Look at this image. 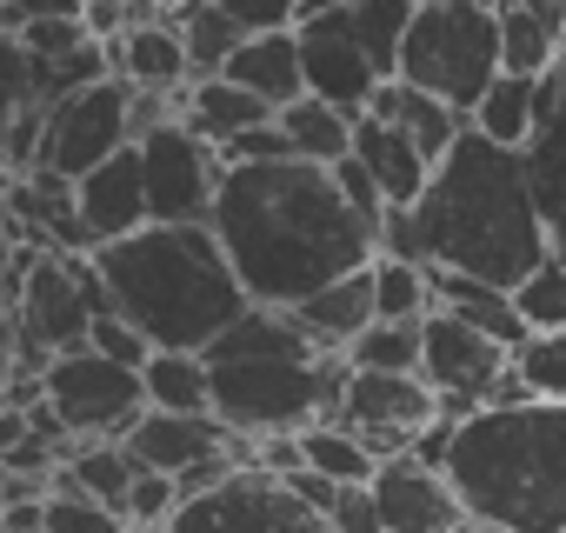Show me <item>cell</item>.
Wrapping results in <instances>:
<instances>
[{"label": "cell", "mask_w": 566, "mask_h": 533, "mask_svg": "<svg viewBox=\"0 0 566 533\" xmlns=\"http://www.w3.org/2000/svg\"><path fill=\"white\" fill-rule=\"evenodd\" d=\"M213 233L233 260L240 288L260 307H301L307 294L360 274L380 253V227L340 194L327 160H227L213 194Z\"/></svg>", "instance_id": "1"}, {"label": "cell", "mask_w": 566, "mask_h": 533, "mask_svg": "<svg viewBox=\"0 0 566 533\" xmlns=\"http://www.w3.org/2000/svg\"><path fill=\"white\" fill-rule=\"evenodd\" d=\"M413 213L427 233V260L453 266V274L520 288L553 253V233H546V213L526 174V147H500L480 127L453 140V154L433 167Z\"/></svg>", "instance_id": "2"}, {"label": "cell", "mask_w": 566, "mask_h": 533, "mask_svg": "<svg viewBox=\"0 0 566 533\" xmlns=\"http://www.w3.org/2000/svg\"><path fill=\"white\" fill-rule=\"evenodd\" d=\"M94 266L107 274L114 307L154 347L207 354L253 307V294L240 288L213 220H147L140 233L94 247Z\"/></svg>", "instance_id": "3"}, {"label": "cell", "mask_w": 566, "mask_h": 533, "mask_svg": "<svg viewBox=\"0 0 566 533\" xmlns=\"http://www.w3.org/2000/svg\"><path fill=\"white\" fill-rule=\"evenodd\" d=\"M447 480L473 520L506 533H566V400H486L460 414Z\"/></svg>", "instance_id": "4"}, {"label": "cell", "mask_w": 566, "mask_h": 533, "mask_svg": "<svg viewBox=\"0 0 566 533\" xmlns=\"http://www.w3.org/2000/svg\"><path fill=\"white\" fill-rule=\"evenodd\" d=\"M213 414L247 433H301L321 414H340V387H347V354H321L307 341V327L287 307H247L213 347Z\"/></svg>", "instance_id": "5"}, {"label": "cell", "mask_w": 566, "mask_h": 533, "mask_svg": "<svg viewBox=\"0 0 566 533\" xmlns=\"http://www.w3.org/2000/svg\"><path fill=\"white\" fill-rule=\"evenodd\" d=\"M506 74L500 54V8H473V0H420L407 54H400V81L453 101V107H480V94Z\"/></svg>", "instance_id": "6"}, {"label": "cell", "mask_w": 566, "mask_h": 533, "mask_svg": "<svg viewBox=\"0 0 566 533\" xmlns=\"http://www.w3.org/2000/svg\"><path fill=\"white\" fill-rule=\"evenodd\" d=\"M160 533H334V520L321 506H307L287 487V473H273L260 460H240L220 487L180 500Z\"/></svg>", "instance_id": "7"}, {"label": "cell", "mask_w": 566, "mask_h": 533, "mask_svg": "<svg viewBox=\"0 0 566 533\" xmlns=\"http://www.w3.org/2000/svg\"><path fill=\"white\" fill-rule=\"evenodd\" d=\"M48 407L67 420L74 440H127L134 420L147 414V380L127 360H107L101 347H67L41 374Z\"/></svg>", "instance_id": "8"}, {"label": "cell", "mask_w": 566, "mask_h": 533, "mask_svg": "<svg viewBox=\"0 0 566 533\" xmlns=\"http://www.w3.org/2000/svg\"><path fill=\"white\" fill-rule=\"evenodd\" d=\"M120 147H134V81L101 74L74 94H61L48 107V134H41V167L81 180L101 160H114Z\"/></svg>", "instance_id": "9"}, {"label": "cell", "mask_w": 566, "mask_h": 533, "mask_svg": "<svg viewBox=\"0 0 566 533\" xmlns=\"http://www.w3.org/2000/svg\"><path fill=\"white\" fill-rule=\"evenodd\" d=\"M420 374L433 380L440 407L447 414H473L486 400H520V380H513V347L480 334L473 321L433 307L427 314V354H420Z\"/></svg>", "instance_id": "10"}, {"label": "cell", "mask_w": 566, "mask_h": 533, "mask_svg": "<svg viewBox=\"0 0 566 533\" xmlns=\"http://www.w3.org/2000/svg\"><path fill=\"white\" fill-rule=\"evenodd\" d=\"M440 394L427 374H380V367H354L347 360V387H340V414L380 460L394 453H413V440L440 420Z\"/></svg>", "instance_id": "11"}, {"label": "cell", "mask_w": 566, "mask_h": 533, "mask_svg": "<svg viewBox=\"0 0 566 533\" xmlns=\"http://www.w3.org/2000/svg\"><path fill=\"white\" fill-rule=\"evenodd\" d=\"M140 167H147L154 220H207L213 194L227 180V154L213 140H200L187 121H167L160 134H147L140 140Z\"/></svg>", "instance_id": "12"}, {"label": "cell", "mask_w": 566, "mask_h": 533, "mask_svg": "<svg viewBox=\"0 0 566 533\" xmlns=\"http://www.w3.org/2000/svg\"><path fill=\"white\" fill-rule=\"evenodd\" d=\"M301 54H307V94L347 107V114H367L374 87H380V67L354 28V8H334V14H314L301 21Z\"/></svg>", "instance_id": "13"}, {"label": "cell", "mask_w": 566, "mask_h": 533, "mask_svg": "<svg viewBox=\"0 0 566 533\" xmlns=\"http://www.w3.org/2000/svg\"><path fill=\"white\" fill-rule=\"evenodd\" d=\"M374 493H380V520H387V533H453V526L467 520V500L453 493V480H447L440 467H427L420 453H394V460H380Z\"/></svg>", "instance_id": "14"}, {"label": "cell", "mask_w": 566, "mask_h": 533, "mask_svg": "<svg viewBox=\"0 0 566 533\" xmlns=\"http://www.w3.org/2000/svg\"><path fill=\"white\" fill-rule=\"evenodd\" d=\"M81 220L94 227V240H127L154 220V200H147V167H140V140L120 147L114 160H101L94 174H81Z\"/></svg>", "instance_id": "15"}, {"label": "cell", "mask_w": 566, "mask_h": 533, "mask_svg": "<svg viewBox=\"0 0 566 533\" xmlns=\"http://www.w3.org/2000/svg\"><path fill=\"white\" fill-rule=\"evenodd\" d=\"M526 174H533V194H539L553 253L566 260V54H559L553 74H546L539 127H533V140H526Z\"/></svg>", "instance_id": "16"}, {"label": "cell", "mask_w": 566, "mask_h": 533, "mask_svg": "<svg viewBox=\"0 0 566 533\" xmlns=\"http://www.w3.org/2000/svg\"><path fill=\"white\" fill-rule=\"evenodd\" d=\"M233 440V427L207 407V414H174V407H147L140 420H134V433H127V447H134V460L140 467H160V473H187L193 460H207V453H220Z\"/></svg>", "instance_id": "17"}, {"label": "cell", "mask_w": 566, "mask_h": 533, "mask_svg": "<svg viewBox=\"0 0 566 533\" xmlns=\"http://www.w3.org/2000/svg\"><path fill=\"white\" fill-rule=\"evenodd\" d=\"M114 74L134 81V87L187 94V87H193V54H187L180 21H174V14H160V21H134V28L114 41Z\"/></svg>", "instance_id": "18"}, {"label": "cell", "mask_w": 566, "mask_h": 533, "mask_svg": "<svg viewBox=\"0 0 566 533\" xmlns=\"http://www.w3.org/2000/svg\"><path fill=\"white\" fill-rule=\"evenodd\" d=\"M301 327H307V341L321 347V354H347L374 321H380V301H374V260L360 266V274H347V281H334V288H321V294H307L301 307H287Z\"/></svg>", "instance_id": "19"}, {"label": "cell", "mask_w": 566, "mask_h": 533, "mask_svg": "<svg viewBox=\"0 0 566 533\" xmlns=\"http://www.w3.org/2000/svg\"><path fill=\"white\" fill-rule=\"evenodd\" d=\"M354 154L374 167L387 207H413V200L427 194V180H433V154H427L407 127H394V121H380V114H360V127H354Z\"/></svg>", "instance_id": "20"}, {"label": "cell", "mask_w": 566, "mask_h": 533, "mask_svg": "<svg viewBox=\"0 0 566 533\" xmlns=\"http://www.w3.org/2000/svg\"><path fill=\"white\" fill-rule=\"evenodd\" d=\"M367 114H380V121H394V127H407L427 154H433V167L453 154V140L473 127V114L467 107H453V101H440V94H427V87H413V81H380L374 87V101H367Z\"/></svg>", "instance_id": "21"}, {"label": "cell", "mask_w": 566, "mask_h": 533, "mask_svg": "<svg viewBox=\"0 0 566 533\" xmlns=\"http://www.w3.org/2000/svg\"><path fill=\"white\" fill-rule=\"evenodd\" d=\"M500 54L506 74H553L566 54V0H500Z\"/></svg>", "instance_id": "22"}, {"label": "cell", "mask_w": 566, "mask_h": 533, "mask_svg": "<svg viewBox=\"0 0 566 533\" xmlns=\"http://www.w3.org/2000/svg\"><path fill=\"white\" fill-rule=\"evenodd\" d=\"M227 74L240 87H253L260 101L287 107L307 94V54H301V28H273V34H247L240 54L227 61Z\"/></svg>", "instance_id": "23"}, {"label": "cell", "mask_w": 566, "mask_h": 533, "mask_svg": "<svg viewBox=\"0 0 566 533\" xmlns=\"http://www.w3.org/2000/svg\"><path fill=\"white\" fill-rule=\"evenodd\" d=\"M273 114H280V107L260 101L253 87H240L233 74L193 81V87H187V107H180V121H187L200 140H213V147H227L233 134H247V127H260V121H273Z\"/></svg>", "instance_id": "24"}, {"label": "cell", "mask_w": 566, "mask_h": 533, "mask_svg": "<svg viewBox=\"0 0 566 533\" xmlns=\"http://www.w3.org/2000/svg\"><path fill=\"white\" fill-rule=\"evenodd\" d=\"M433 288H440V307L447 314H460V321H473L480 334H493V341H506V347H520L533 327H526V314H520V301H513V288H500V281H480V274H453V266H433Z\"/></svg>", "instance_id": "25"}, {"label": "cell", "mask_w": 566, "mask_h": 533, "mask_svg": "<svg viewBox=\"0 0 566 533\" xmlns=\"http://www.w3.org/2000/svg\"><path fill=\"white\" fill-rule=\"evenodd\" d=\"M539 101H546V81H539V74H500V81L480 94L473 127H480L486 140H500V147H526L533 127H539Z\"/></svg>", "instance_id": "26"}, {"label": "cell", "mask_w": 566, "mask_h": 533, "mask_svg": "<svg viewBox=\"0 0 566 533\" xmlns=\"http://www.w3.org/2000/svg\"><path fill=\"white\" fill-rule=\"evenodd\" d=\"M280 127H287V140H294L301 160H327V167H334V160L354 154L360 114H347V107H334V101H321V94H301V101L280 107Z\"/></svg>", "instance_id": "27"}, {"label": "cell", "mask_w": 566, "mask_h": 533, "mask_svg": "<svg viewBox=\"0 0 566 533\" xmlns=\"http://www.w3.org/2000/svg\"><path fill=\"white\" fill-rule=\"evenodd\" d=\"M140 380H147V407H174V414H207L213 407V367L193 347H154Z\"/></svg>", "instance_id": "28"}, {"label": "cell", "mask_w": 566, "mask_h": 533, "mask_svg": "<svg viewBox=\"0 0 566 533\" xmlns=\"http://www.w3.org/2000/svg\"><path fill=\"white\" fill-rule=\"evenodd\" d=\"M301 447H307V467H321V473H327V480H340V487H354V480H374V473H380V453H374L347 420H334V414L307 420V427H301Z\"/></svg>", "instance_id": "29"}, {"label": "cell", "mask_w": 566, "mask_h": 533, "mask_svg": "<svg viewBox=\"0 0 566 533\" xmlns=\"http://www.w3.org/2000/svg\"><path fill=\"white\" fill-rule=\"evenodd\" d=\"M61 473H67L74 487H87L94 500H107V506L127 513V493H134V480H140V460H134L127 440H81Z\"/></svg>", "instance_id": "30"}, {"label": "cell", "mask_w": 566, "mask_h": 533, "mask_svg": "<svg viewBox=\"0 0 566 533\" xmlns=\"http://www.w3.org/2000/svg\"><path fill=\"white\" fill-rule=\"evenodd\" d=\"M374 301H380V321H427V314L440 307L433 266H427V260L374 253Z\"/></svg>", "instance_id": "31"}, {"label": "cell", "mask_w": 566, "mask_h": 533, "mask_svg": "<svg viewBox=\"0 0 566 533\" xmlns=\"http://www.w3.org/2000/svg\"><path fill=\"white\" fill-rule=\"evenodd\" d=\"M180 21V34H187V54H193V81H207V74H227V61L240 54V41H247V28L220 8V0H193V8H180L174 14Z\"/></svg>", "instance_id": "32"}, {"label": "cell", "mask_w": 566, "mask_h": 533, "mask_svg": "<svg viewBox=\"0 0 566 533\" xmlns=\"http://www.w3.org/2000/svg\"><path fill=\"white\" fill-rule=\"evenodd\" d=\"M413 14H420V0H360L354 8V28L380 67V81L400 74V54H407V34H413Z\"/></svg>", "instance_id": "33"}, {"label": "cell", "mask_w": 566, "mask_h": 533, "mask_svg": "<svg viewBox=\"0 0 566 533\" xmlns=\"http://www.w3.org/2000/svg\"><path fill=\"white\" fill-rule=\"evenodd\" d=\"M420 354H427V321H374L347 347L354 367H380V374H420Z\"/></svg>", "instance_id": "34"}, {"label": "cell", "mask_w": 566, "mask_h": 533, "mask_svg": "<svg viewBox=\"0 0 566 533\" xmlns=\"http://www.w3.org/2000/svg\"><path fill=\"white\" fill-rule=\"evenodd\" d=\"M513 380H520V394H533V400H566V327L526 334V341L513 347Z\"/></svg>", "instance_id": "35"}, {"label": "cell", "mask_w": 566, "mask_h": 533, "mask_svg": "<svg viewBox=\"0 0 566 533\" xmlns=\"http://www.w3.org/2000/svg\"><path fill=\"white\" fill-rule=\"evenodd\" d=\"M127 526V513L120 506H107V500H94L87 487H74L67 473L54 480V493H48V533H120Z\"/></svg>", "instance_id": "36"}, {"label": "cell", "mask_w": 566, "mask_h": 533, "mask_svg": "<svg viewBox=\"0 0 566 533\" xmlns=\"http://www.w3.org/2000/svg\"><path fill=\"white\" fill-rule=\"evenodd\" d=\"M513 301H520V314H526V327H533V334L566 327V260H559V253H546L533 274L513 288Z\"/></svg>", "instance_id": "37"}, {"label": "cell", "mask_w": 566, "mask_h": 533, "mask_svg": "<svg viewBox=\"0 0 566 533\" xmlns=\"http://www.w3.org/2000/svg\"><path fill=\"white\" fill-rule=\"evenodd\" d=\"M174 506H180V480L160 473V467H140V480H134V493H127V520H134V526H167Z\"/></svg>", "instance_id": "38"}, {"label": "cell", "mask_w": 566, "mask_h": 533, "mask_svg": "<svg viewBox=\"0 0 566 533\" xmlns=\"http://www.w3.org/2000/svg\"><path fill=\"white\" fill-rule=\"evenodd\" d=\"M87 347H101L107 360H127V367H147L154 360V341L120 314V307H107L101 321H94V334H87Z\"/></svg>", "instance_id": "39"}, {"label": "cell", "mask_w": 566, "mask_h": 533, "mask_svg": "<svg viewBox=\"0 0 566 533\" xmlns=\"http://www.w3.org/2000/svg\"><path fill=\"white\" fill-rule=\"evenodd\" d=\"M334 533H387V520H380V493H374V480H354V487H340V500H334Z\"/></svg>", "instance_id": "40"}, {"label": "cell", "mask_w": 566, "mask_h": 533, "mask_svg": "<svg viewBox=\"0 0 566 533\" xmlns=\"http://www.w3.org/2000/svg\"><path fill=\"white\" fill-rule=\"evenodd\" d=\"M220 154H227L233 167H240V160H287V154H294V140H287V127H280V114H273V121H260V127L233 134Z\"/></svg>", "instance_id": "41"}, {"label": "cell", "mask_w": 566, "mask_h": 533, "mask_svg": "<svg viewBox=\"0 0 566 533\" xmlns=\"http://www.w3.org/2000/svg\"><path fill=\"white\" fill-rule=\"evenodd\" d=\"M380 253L394 260H427V233H420V213L413 207H387L380 213ZM433 266V260H427Z\"/></svg>", "instance_id": "42"}, {"label": "cell", "mask_w": 566, "mask_h": 533, "mask_svg": "<svg viewBox=\"0 0 566 533\" xmlns=\"http://www.w3.org/2000/svg\"><path fill=\"white\" fill-rule=\"evenodd\" d=\"M220 8L247 28V34H273V28H301V0H220Z\"/></svg>", "instance_id": "43"}, {"label": "cell", "mask_w": 566, "mask_h": 533, "mask_svg": "<svg viewBox=\"0 0 566 533\" xmlns=\"http://www.w3.org/2000/svg\"><path fill=\"white\" fill-rule=\"evenodd\" d=\"M334 174H340V194L380 227V213H387V194H380V180H374V167L360 160V154H347V160H334Z\"/></svg>", "instance_id": "44"}, {"label": "cell", "mask_w": 566, "mask_h": 533, "mask_svg": "<svg viewBox=\"0 0 566 533\" xmlns=\"http://www.w3.org/2000/svg\"><path fill=\"white\" fill-rule=\"evenodd\" d=\"M287 487H294L307 506H321V513H334V500H340V480H327V473H321V467H307V460L287 473Z\"/></svg>", "instance_id": "45"}, {"label": "cell", "mask_w": 566, "mask_h": 533, "mask_svg": "<svg viewBox=\"0 0 566 533\" xmlns=\"http://www.w3.org/2000/svg\"><path fill=\"white\" fill-rule=\"evenodd\" d=\"M334 8H347V0H301V21H314V14H334Z\"/></svg>", "instance_id": "46"}, {"label": "cell", "mask_w": 566, "mask_h": 533, "mask_svg": "<svg viewBox=\"0 0 566 533\" xmlns=\"http://www.w3.org/2000/svg\"><path fill=\"white\" fill-rule=\"evenodd\" d=\"M453 533H506V526H493V520H473V513H467V520H460Z\"/></svg>", "instance_id": "47"}, {"label": "cell", "mask_w": 566, "mask_h": 533, "mask_svg": "<svg viewBox=\"0 0 566 533\" xmlns=\"http://www.w3.org/2000/svg\"><path fill=\"white\" fill-rule=\"evenodd\" d=\"M120 533H160V526H134V520H127V526H120Z\"/></svg>", "instance_id": "48"}, {"label": "cell", "mask_w": 566, "mask_h": 533, "mask_svg": "<svg viewBox=\"0 0 566 533\" xmlns=\"http://www.w3.org/2000/svg\"><path fill=\"white\" fill-rule=\"evenodd\" d=\"M347 8H360V0H347Z\"/></svg>", "instance_id": "49"}]
</instances>
